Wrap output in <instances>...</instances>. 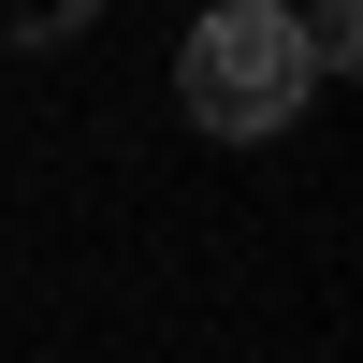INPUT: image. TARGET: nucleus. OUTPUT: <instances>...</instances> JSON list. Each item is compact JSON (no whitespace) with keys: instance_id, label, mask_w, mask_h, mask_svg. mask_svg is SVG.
Segmentation results:
<instances>
[{"instance_id":"1","label":"nucleus","mask_w":363,"mask_h":363,"mask_svg":"<svg viewBox=\"0 0 363 363\" xmlns=\"http://www.w3.org/2000/svg\"><path fill=\"white\" fill-rule=\"evenodd\" d=\"M174 87H189V116H203L218 145H262V131H291V116L320 102L306 15H277V0H218V15L189 29V58H174Z\"/></svg>"}]
</instances>
